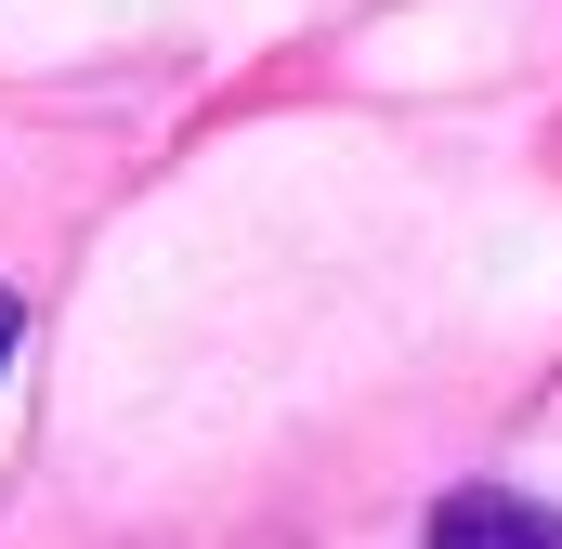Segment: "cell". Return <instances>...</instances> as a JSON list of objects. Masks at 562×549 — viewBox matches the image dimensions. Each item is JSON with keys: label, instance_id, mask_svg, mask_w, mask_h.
Wrapping results in <instances>:
<instances>
[{"label": "cell", "instance_id": "1", "mask_svg": "<svg viewBox=\"0 0 562 549\" xmlns=\"http://www.w3.org/2000/svg\"><path fill=\"white\" fill-rule=\"evenodd\" d=\"M431 549H562V511L510 497V484H471V497L431 511Z\"/></svg>", "mask_w": 562, "mask_h": 549}, {"label": "cell", "instance_id": "2", "mask_svg": "<svg viewBox=\"0 0 562 549\" xmlns=\"http://www.w3.org/2000/svg\"><path fill=\"white\" fill-rule=\"evenodd\" d=\"M13 327H26V314H13V301H0V367H13Z\"/></svg>", "mask_w": 562, "mask_h": 549}]
</instances>
